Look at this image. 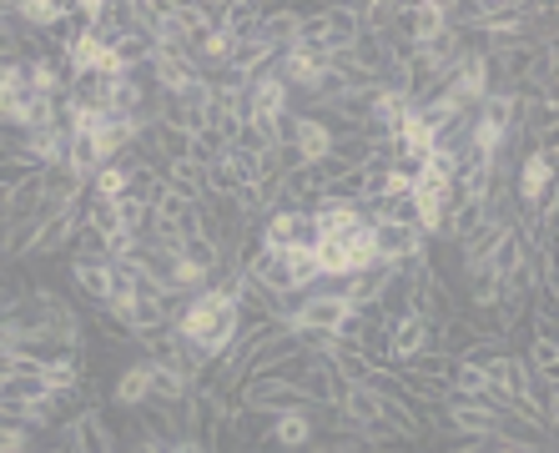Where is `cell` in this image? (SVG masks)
<instances>
[{"mask_svg":"<svg viewBox=\"0 0 559 453\" xmlns=\"http://www.w3.org/2000/svg\"><path fill=\"white\" fill-rule=\"evenodd\" d=\"M171 333L187 343L197 368H212V362L237 343V333H242V302H237V293L227 283H212V287H202L197 298H187V308L177 312Z\"/></svg>","mask_w":559,"mask_h":453,"instance_id":"6da1fadb","label":"cell"},{"mask_svg":"<svg viewBox=\"0 0 559 453\" xmlns=\"http://www.w3.org/2000/svg\"><path fill=\"white\" fill-rule=\"evenodd\" d=\"M353 318V302L343 293H302L298 308L283 312V327L302 343H323V337H338Z\"/></svg>","mask_w":559,"mask_h":453,"instance_id":"7a4b0ae2","label":"cell"},{"mask_svg":"<svg viewBox=\"0 0 559 453\" xmlns=\"http://www.w3.org/2000/svg\"><path fill=\"white\" fill-rule=\"evenodd\" d=\"M368 233H373V258L378 267H408V262L429 258V237L418 233L408 217H368Z\"/></svg>","mask_w":559,"mask_h":453,"instance_id":"3957f363","label":"cell"},{"mask_svg":"<svg viewBox=\"0 0 559 453\" xmlns=\"http://www.w3.org/2000/svg\"><path fill=\"white\" fill-rule=\"evenodd\" d=\"M549 187H555V142H539L530 156H520V167H514V202H520L524 217L545 202Z\"/></svg>","mask_w":559,"mask_h":453,"instance_id":"277c9868","label":"cell"},{"mask_svg":"<svg viewBox=\"0 0 559 453\" xmlns=\"http://www.w3.org/2000/svg\"><path fill=\"white\" fill-rule=\"evenodd\" d=\"M439 428H449V433H468V439H499L504 408H495L489 398H443Z\"/></svg>","mask_w":559,"mask_h":453,"instance_id":"5b68a950","label":"cell"},{"mask_svg":"<svg viewBox=\"0 0 559 453\" xmlns=\"http://www.w3.org/2000/svg\"><path fill=\"white\" fill-rule=\"evenodd\" d=\"M152 91H162L167 102H177V96H187V91H197L202 81H207V71L197 65L192 51H152Z\"/></svg>","mask_w":559,"mask_h":453,"instance_id":"8992f818","label":"cell"},{"mask_svg":"<svg viewBox=\"0 0 559 453\" xmlns=\"http://www.w3.org/2000/svg\"><path fill=\"white\" fill-rule=\"evenodd\" d=\"M283 142L302 156V167H312V162H328L338 152V127L328 117H287Z\"/></svg>","mask_w":559,"mask_h":453,"instance_id":"52a82bcc","label":"cell"},{"mask_svg":"<svg viewBox=\"0 0 559 453\" xmlns=\"http://www.w3.org/2000/svg\"><path fill=\"white\" fill-rule=\"evenodd\" d=\"M433 348V323L414 318V312H399L383 323V358L389 362H414Z\"/></svg>","mask_w":559,"mask_h":453,"instance_id":"ba28073f","label":"cell"},{"mask_svg":"<svg viewBox=\"0 0 559 453\" xmlns=\"http://www.w3.org/2000/svg\"><path fill=\"white\" fill-rule=\"evenodd\" d=\"M479 373H484V398L495 403V408H514V403H520L524 358H514V353H499V358L484 362Z\"/></svg>","mask_w":559,"mask_h":453,"instance_id":"9c48e42d","label":"cell"},{"mask_svg":"<svg viewBox=\"0 0 559 453\" xmlns=\"http://www.w3.org/2000/svg\"><path fill=\"white\" fill-rule=\"evenodd\" d=\"M449 26H454V5L424 0V5H408V15H404V40L414 46V51H424V46H433V40H439Z\"/></svg>","mask_w":559,"mask_h":453,"instance_id":"30bf717a","label":"cell"},{"mask_svg":"<svg viewBox=\"0 0 559 453\" xmlns=\"http://www.w3.org/2000/svg\"><path fill=\"white\" fill-rule=\"evenodd\" d=\"M308 217H312V233L318 237H348L368 222V212L358 207V202H343V196H318V207H312Z\"/></svg>","mask_w":559,"mask_h":453,"instance_id":"8fae6325","label":"cell"},{"mask_svg":"<svg viewBox=\"0 0 559 453\" xmlns=\"http://www.w3.org/2000/svg\"><path fill=\"white\" fill-rule=\"evenodd\" d=\"M293 242H318V233H312V217L298 207H273L267 212V222H262V247H273V252H283V247Z\"/></svg>","mask_w":559,"mask_h":453,"instance_id":"7c38bea8","label":"cell"},{"mask_svg":"<svg viewBox=\"0 0 559 453\" xmlns=\"http://www.w3.org/2000/svg\"><path fill=\"white\" fill-rule=\"evenodd\" d=\"M66 443L76 453H117V433L102 418V408H81L71 424H66Z\"/></svg>","mask_w":559,"mask_h":453,"instance_id":"4fadbf2b","label":"cell"},{"mask_svg":"<svg viewBox=\"0 0 559 453\" xmlns=\"http://www.w3.org/2000/svg\"><path fill=\"white\" fill-rule=\"evenodd\" d=\"M152 378H156V362L152 358H136L121 368V378L111 383V398L127 408V414H142V408H152Z\"/></svg>","mask_w":559,"mask_h":453,"instance_id":"5bb4252c","label":"cell"},{"mask_svg":"<svg viewBox=\"0 0 559 453\" xmlns=\"http://www.w3.org/2000/svg\"><path fill=\"white\" fill-rule=\"evenodd\" d=\"M312 433H318L312 408H283V414H273V424H267V433H262V439L273 443V449L293 453V449H308Z\"/></svg>","mask_w":559,"mask_h":453,"instance_id":"9a60e30c","label":"cell"},{"mask_svg":"<svg viewBox=\"0 0 559 453\" xmlns=\"http://www.w3.org/2000/svg\"><path fill=\"white\" fill-rule=\"evenodd\" d=\"M323 21H328V56L338 61V56H348L353 46H358V36H364V26H358V5H328Z\"/></svg>","mask_w":559,"mask_h":453,"instance_id":"2e32d148","label":"cell"},{"mask_svg":"<svg viewBox=\"0 0 559 453\" xmlns=\"http://www.w3.org/2000/svg\"><path fill=\"white\" fill-rule=\"evenodd\" d=\"M11 11L15 26H26V31H61V21L71 15V5H61V0H21V5H5Z\"/></svg>","mask_w":559,"mask_h":453,"instance_id":"e0dca14e","label":"cell"},{"mask_svg":"<svg viewBox=\"0 0 559 453\" xmlns=\"http://www.w3.org/2000/svg\"><path fill=\"white\" fill-rule=\"evenodd\" d=\"M81 378H86V362H81V353H56V358H40V383H46L56 398L76 393Z\"/></svg>","mask_w":559,"mask_h":453,"instance_id":"ac0fdd59","label":"cell"},{"mask_svg":"<svg viewBox=\"0 0 559 453\" xmlns=\"http://www.w3.org/2000/svg\"><path fill=\"white\" fill-rule=\"evenodd\" d=\"M71 283H76L81 298H92L96 308H102V302L111 298L117 277H111V262H71Z\"/></svg>","mask_w":559,"mask_h":453,"instance_id":"d6986e66","label":"cell"},{"mask_svg":"<svg viewBox=\"0 0 559 453\" xmlns=\"http://www.w3.org/2000/svg\"><path fill=\"white\" fill-rule=\"evenodd\" d=\"M192 56H197V65H202V71H227V65H233V56H237V40L227 36V31L212 26L207 36L192 40Z\"/></svg>","mask_w":559,"mask_h":453,"instance_id":"ffe728a7","label":"cell"},{"mask_svg":"<svg viewBox=\"0 0 559 453\" xmlns=\"http://www.w3.org/2000/svg\"><path fill=\"white\" fill-rule=\"evenodd\" d=\"M40 192H46V171H26V177L11 187V207H5V222H21V217H36L40 207Z\"/></svg>","mask_w":559,"mask_h":453,"instance_id":"44dd1931","label":"cell"},{"mask_svg":"<svg viewBox=\"0 0 559 453\" xmlns=\"http://www.w3.org/2000/svg\"><path fill=\"white\" fill-rule=\"evenodd\" d=\"M298 21H302V11H262L258 40H267L273 51H287V46H293V36H298Z\"/></svg>","mask_w":559,"mask_h":453,"instance_id":"7402d4cb","label":"cell"},{"mask_svg":"<svg viewBox=\"0 0 559 453\" xmlns=\"http://www.w3.org/2000/svg\"><path fill=\"white\" fill-rule=\"evenodd\" d=\"M312 258H318V277H353L343 237H318V242H312Z\"/></svg>","mask_w":559,"mask_h":453,"instance_id":"603a6c76","label":"cell"},{"mask_svg":"<svg viewBox=\"0 0 559 453\" xmlns=\"http://www.w3.org/2000/svg\"><path fill=\"white\" fill-rule=\"evenodd\" d=\"M283 262H287V277H293V287H298V293H308V287L318 283V258H312V242L283 247Z\"/></svg>","mask_w":559,"mask_h":453,"instance_id":"cb8c5ba5","label":"cell"},{"mask_svg":"<svg viewBox=\"0 0 559 453\" xmlns=\"http://www.w3.org/2000/svg\"><path fill=\"white\" fill-rule=\"evenodd\" d=\"M66 252H76V262H111V242H106L96 227H86V222L76 227V237H71Z\"/></svg>","mask_w":559,"mask_h":453,"instance_id":"d4e9b609","label":"cell"},{"mask_svg":"<svg viewBox=\"0 0 559 453\" xmlns=\"http://www.w3.org/2000/svg\"><path fill=\"white\" fill-rule=\"evenodd\" d=\"M524 368H530V373H559V343L555 337H534Z\"/></svg>","mask_w":559,"mask_h":453,"instance_id":"484cf974","label":"cell"},{"mask_svg":"<svg viewBox=\"0 0 559 453\" xmlns=\"http://www.w3.org/2000/svg\"><path fill=\"white\" fill-rule=\"evenodd\" d=\"M31 443H36V433L21 424H5L0 418V453H31Z\"/></svg>","mask_w":559,"mask_h":453,"instance_id":"4316f807","label":"cell"},{"mask_svg":"<svg viewBox=\"0 0 559 453\" xmlns=\"http://www.w3.org/2000/svg\"><path fill=\"white\" fill-rule=\"evenodd\" d=\"M167 453H212V449H207L202 439H192V433H182V439H171V443H167Z\"/></svg>","mask_w":559,"mask_h":453,"instance_id":"83f0119b","label":"cell"},{"mask_svg":"<svg viewBox=\"0 0 559 453\" xmlns=\"http://www.w3.org/2000/svg\"><path fill=\"white\" fill-rule=\"evenodd\" d=\"M489 453H539V449H534V443H514V439H495Z\"/></svg>","mask_w":559,"mask_h":453,"instance_id":"f1b7e54d","label":"cell"},{"mask_svg":"<svg viewBox=\"0 0 559 453\" xmlns=\"http://www.w3.org/2000/svg\"><path fill=\"white\" fill-rule=\"evenodd\" d=\"M237 453H258V449H237Z\"/></svg>","mask_w":559,"mask_h":453,"instance_id":"f546056e","label":"cell"},{"mask_svg":"<svg viewBox=\"0 0 559 453\" xmlns=\"http://www.w3.org/2000/svg\"><path fill=\"white\" fill-rule=\"evenodd\" d=\"M323 453H333V449H323Z\"/></svg>","mask_w":559,"mask_h":453,"instance_id":"4dcf8cb0","label":"cell"}]
</instances>
